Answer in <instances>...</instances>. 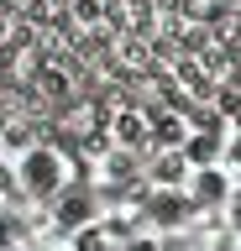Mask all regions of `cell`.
Wrapping results in <instances>:
<instances>
[{
  "instance_id": "obj_6",
  "label": "cell",
  "mask_w": 241,
  "mask_h": 251,
  "mask_svg": "<svg viewBox=\"0 0 241 251\" xmlns=\"http://www.w3.org/2000/svg\"><path fill=\"white\" fill-rule=\"evenodd\" d=\"M152 183H158V188H184V183H189L184 152H158V157H152Z\"/></svg>"
},
{
  "instance_id": "obj_12",
  "label": "cell",
  "mask_w": 241,
  "mask_h": 251,
  "mask_svg": "<svg viewBox=\"0 0 241 251\" xmlns=\"http://www.w3.org/2000/svg\"><path fill=\"white\" fill-rule=\"evenodd\" d=\"M0 152H5V141H0Z\"/></svg>"
},
{
  "instance_id": "obj_7",
  "label": "cell",
  "mask_w": 241,
  "mask_h": 251,
  "mask_svg": "<svg viewBox=\"0 0 241 251\" xmlns=\"http://www.w3.org/2000/svg\"><path fill=\"white\" fill-rule=\"evenodd\" d=\"M189 209H194V204L184 199V188H162L158 204H152V220H158V225H184Z\"/></svg>"
},
{
  "instance_id": "obj_11",
  "label": "cell",
  "mask_w": 241,
  "mask_h": 251,
  "mask_svg": "<svg viewBox=\"0 0 241 251\" xmlns=\"http://www.w3.org/2000/svg\"><path fill=\"white\" fill-rule=\"evenodd\" d=\"M131 251H158V246H152V241H131Z\"/></svg>"
},
{
  "instance_id": "obj_5",
  "label": "cell",
  "mask_w": 241,
  "mask_h": 251,
  "mask_svg": "<svg viewBox=\"0 0 241 251\" xmlns=\"http://www.w3.org/2000/svg\"><path fill=\"white\" fill-rule=\"evenodd\" d=\"M110 136H115V147H121V152H126V147H142L147 141V115L142 110H115L110 115Z\"/></svg>"
},
{
  "instance_id": "obj_10",
  "label": "cell",
  "mask_w": 241,
  "mask_h": 251,
  "mask_svg": "<svg viewBox=\"0 0 241 251\" xmlns=\"http://www.w3.org/2000/svg\"><path fill=\"white\" fill-rule=\"evenodd\" d=\"M42 89H48V94H63V74H58V68H48V74H42Z\"/></svg>"
},
{
  "instance_id": "obj_9",
  "label": "cell",
  "mask_w": 241,
  "mask_h": 251,
  "mask_svg": "<svg viewBox=\"0 0 241 251\" xmlns=\"http://www.w3.org/2000/svg\"><path fill=\"white\" fill-rule=\"evenodd\" d=\"M16 241H21V220H16L11 204H0V251H11Z\"/></svg>"
},
{
  "instance_id": "obj_1",
  "label": "cell",
  "mask_w": 241,
  "mask_h": 251,
  "mask_svg": "<svg viewBox=\"0 0 241 251\" xmlns=\"http://www.w3.org/2000/svg\"><path fill=\"white\" fill-rule=\"evenodd\" d=\"M16 173V188L27 199H58L68 183H74V162H68L63 147H53V141H27L11 162Z\"/></svg>"
},
{
  "instance_id": "obj_4",
  "label": "cell",
  "mask_w": 241,
  "mask_h": 251,
  "mask_svg": "<svg viewBox=\"0 0 241 251\" xmlns=\"http://www.w3.org/2000/svg\"><path fill=\"white\" fill-rule=\"evenodd\" d=\"M194 126L178 115V110H162V115H147V141H158V152H184Z\"/></svg>"
},
{
  "instance_id": "obj_2",
  "label": "cell",
  "mask_w": 241,
  "mask_h": 251,
  "mask_svg": "<svg viewBox=\"0 0 241 251\" xmlns=\"http://www.w3.org/2000/svg\"><path fill=\"white\" fill-rule=\"evenodd\" d=\"M225 147H231V126H225V115H199V126L189 131V141H184V162L189 168H220L225 162Z\"/></svg>"
},
{
  "instance_id": "obj_8",
  "label": "cell",
  "mask_w": 241,
  "mask_h": 251,
  "mask_svg": "<svg viewBox=\"0 0 241 251\" xmlns=\"http://www.w3.org/2000/svg\"><path fill=\"white\" fill-rule=\"evenodd\" d=\"M110 246V230L105 225H79L74 230V251H105Z\"/></svg>"
},
{
  "instance_id": "obj_3",
  "label": "cell",
  "mask_w": 241,
  "mask_h": 251,
  "mask_svg": "<svg viewBox=\"0 0 241 251\" xmlns=\"http://www.w3.org/2000/svg\"><path fill=\"white\" fill-rule=\"evenodd\" d=\"M184 199H189L194 209H220V204L231 199V173H225V162L220 168H189Z\"/></svg>"
}]
</instances>
